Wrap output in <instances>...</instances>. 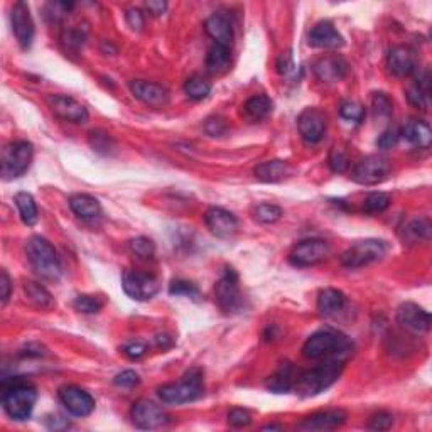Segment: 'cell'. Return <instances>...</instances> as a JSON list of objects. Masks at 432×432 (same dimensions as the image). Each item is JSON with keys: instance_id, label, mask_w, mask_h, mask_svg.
<instances>
[{"instance_id": "cell-10", "label": "cell", "mask_w": 432, "mask_h": 432, "mask_svg": "<svg viewBox=\"0 0 432 432\" xmlns=\"http://www.w3.org/2000/svg\"><path fill=\"white\" fill-rule=\"evenodd\" d=\"M122 289L134 301H149L160 291V280L154 274L127 269L122 274Z\"/></svg>"}, {"instance_id": "cell-55", "label": "cell", "mask_w": 432, "mask_h": 432, "mask_svg": "<svg viewBox=\"0 0 432 432\" xmlns=\"http://www.w3.org/2000/svg\"><path fill=\"white\" fill-rule=\"evenodd\" d=\"M63 41H64V44L68 46V48L78 49V48H80V46L83 44V36H81V32H80V31L71 29V31L64 32Z\"/></svg>"}, {"instance_id": "cell-4", "label": "cell", "mask_w": 432, "mask_h": 432, "mask_svg": "<svg viewBox=\"0 0 432 432\" xmlns=\"http://www.w3.org/2000/svg\"><path fill=\"white\" fill-rule=\"evenodd\" d=\"M27 260L34 272L44 280H58L63 274L61 260H59L58 252L54 250L51 242L46 238L36 235L27 242L26 247Z\"/></svg>"}, {"instance_id": "cell-2", "label": "cell", "mask_w": 432, "mask_h": 432, "mask_svg": "<svg viewBox=\"0 0 432 432\" xmlns=\"http://www.w3.org/2000/svg\"><path fill=\"white\" fill-rule=\"evenodd\" d=\"M38 402V390L21 379L2 381V407L12 421L22 422L31 417Z\"/></svg>"}, {"instance_id": "cell-24", "label": "cell", "mask_w": 432, "mask_h": 432, "mask_svg": "<svg viewBox=\"0 0 432 432\" xmlns=\"http://www.w3.org/2000/svg\"><path fill=\"white\" fill-rule=\"evenodd\" d=\"M205 31L211 39L215 41V44L228 46L233 41V24L232 19L223 12H215L206 19L205 22Z\"/></svg>"}, {"instance_id": "cell-19", "label": "cell", "mask_w": 432, "mask_h": 432, "mask_svg": "<svg viewBox=\"0 0 432 432\" xmlns=\"http://www.w3.org/2000/svg\"><path fill=\"white\" fill-rule=\"evenodd\" d=\"M346 422V412L341 408H329V411H319L306 417L297 426L299 431L314 432V431H334Z\"/></svg>"}, {"instance_id": "cell-18", "label": "cell", "mask_w": 432, "mask_h": 432, "mask_svg": "<svg viewBox=\"0 0 432 432\" xmlns=\"http://www.w3.org/2000/svg\"><path fill=\"white\" fill-rule=\"evenodd\" d=\"M130 91L139 102L154 108H163L169 103L171 93L165 86L159 83L145 81V80H134L130 83Z\"/></svg>"}, {"instance_id": "cell-45", "label": "cell", "mask_w": 432, "mask_h": 432, "mask_svg": "<svg viewBox=\"0 0 432 432\" xmlns=\"http://www.w3.org/2000/svg\"><path fill=\"white\" fill-rule=\"evenodd\" d=\"M394 424V416L389 412H379L375 416L370 417L369 421V429L370 431H389Z\"/></svg>"}, {"instance_id": "cell-13", "label": "cell", "mask_w": 432, "mask_h": 432, "mask_svg": "<svg viewBox=\"0 0 432 432\" xmlns=\"http://www.w3.org/2000/svg\"><path fill=\"white\" fill-rule=\"evenodd\" d=\"M297 127L302 140L307 144H318L324 137L326 128H328V117L321 108H306L299 115Z\"/></svg>"}, {"instance_id": "cell-27", "label": "cell", "mask_w": 432, "mask_h": 432, "mask_svg": "<svg viewBox=\"0 0 432 432\" xmlns=\"http://www.w3.org/2000/svg\"><path fill=\"white\" fill-rule=\"evenodd\" d=\"M70 208L78 218L86 220V222L98 218L102 215L100 201L90 195H73L70 197Z\"/></svg>"}, {"instance_id": "cell-33", "label": "cell", "mask_w": 432, "mask_h": 432, "mask_svg": "<svg viewBox=\"0 0 432 432\" xmlns=\"http://www.w3.org/2000/svg\"><path fill=\"white\" fill-rule=\"evenodd\" d=\"M230 61H232V56H230L228 46L213 44L210 48L208 56H206V70L211 75H222L230 68Z\"/></svg>"}, {"instance_id": "cell-58", "label": "cell", "mask_w": 432, "mask_h": 432, "mask_svg": "<svg viewBox=\"0 0 432 432\" xmlns=\"http://www.w3.org/2000/svg\"><path fill=\"white\" fill-rule=\"evenodd\" d=\"M155 344H158L159 348H169L173 344V339L169 338V336H165V334H159L158 338H155Z\"/></svg>"}, {"instance_id": "cell-51", "label": "cell", "mask_w": 432, "mask_h": 432, "mask_svg": "<svg viewBox=\"0 0 432 432\" xmlns=\"http://www.w3.org/2000/svg\"><path fill=\"white\" fill-rule=\"evenodd\" d=\"M125 19H127V24L132 27L134 31H142V27H144L145 24V19H144V14H142L140 9H128L127 14H125Z\"/></svg>"}, {"instance_id": "cell-56", "label": "cell", "mask_w": 432, "mask_h": 432, "mask_svg": "<svg viewBox=\"0 0 432 432\" xmlns=\"http://www.w3.org/2000/svg\"><path fill=\"white\" fill-rule=\"evenodd\" d=\"M145 9L149 11L153 16H163V14L168 11V4L163 2V0H149L145 2Z\"/></svg>"}, {"instance_id": "cell-38", "label": "cell", "mask_w": 432, "mask_h": 432, "mask_svg": "<svg viewBox=\"0 0 432 432\" xmlns=\"http://www.w3.org/2000/svg\"><path fill=\"white\" fill-rule=\"evenodd\" d=\"M105 301L98 296H90V294H80L73 301V307L76 311L83 312V314H96V312L102 311Z\"/></svg>"}, {"instance_id": "cell-59", "label": "cell", "mask_w": 432, "mask_h": 432, "mask_svg": "<svg viewBox=\"0 0 432 432\" xmlns=\"http://www.w3.org/2000/svg\"><path fill=\"white\" fill-rule=\"evenodd\" d=\"M282 429H284V427L279 426V424H269V426L262 427V431H282Z\"/></svg>"}, {"instance_id": "cell-49", "label": "cell", "mask_w": 432, "mask_h": 432, "mask_svg": "<svg viewBox=\"0 0 432 432\" xmlns=\"http://www.w3.org/2000/svg\"><path fill=\"white\" fill-rule=\"evenodd\" d=\"M398 140H401V135H398L397 128H387V130L376 139V147L381 150H389L397 145Z\"/></svg>"}, {"instance_id": "cell-47", "label": "cell", "mask_w": 432, "mask_h": 432, "mask_svg": "<svg viewBox=\"0 0 432 432\" xmlns=\"http://www.w3.org/2000/svg\"><path fill=\"white\" fill-rule=\"evenodd\" d=\"M113 384L120 389H134L140 384V376L134 370H123L113 379Z\"/></svg>"}, {"instance_id": "cell-16", "label": "cell", "mask_w": 432, "mask_h": 432, "mask_svg": "<svg viewBox=\"0 0 432 432\" xmlns=\"http://www.w3.org/2000/svg\"><path fill=\"white\" fill-rule=\"evenodd\" d=\"M59 401L71 416L75 417H88L95 411V398L76 385H66L58 392Z\"/></svg>"}, {"instance_id": "cell-6", "label": "cell", "mask_w": 432, "mask_h": 432, "mask_svg": "<svg viewBox=\"0 0 432 432\" xmlns=\"http://www.w3.org/2000/svg\"><path fill=\"white\" fill-rule=\"evenodd\" d=\"M387 252L389 247L384 240L369 238V240L353 243L341 255V264L346 269H360L369 264H374V262L381 260L387 255Z\"/></svg>"}, {"instance_id": "cell-36", "label": "cell", "mask_w": 432, "mask_h": 432, "mask_svg": "<svg viewBox=\"0 0 432 432\" xmlns=\"http://www.w3.org/2000/svg\"><path fill=\"white\" fill-rule=\"evenodd\" d=\"M185 93L192 102H200L211 93V83L200 75L187 78L185 83Z\"/></svg>"}, {"instance_id": "cell-28", "label": "cell", "mask_w": 432, "mask_h": 432, "mask_svg": "<svg viewBox=\"0 0 432 432\" xmlns=\"http://www.w3.org/2000/svg\"><path fill=\"white\" fill-rule=\"evenodd\" d=\"M254 174L262 182H279L291 174V168H289L286 160L274 159L257 165L254 169Z\"/></svg>"}, {"instance_id": "cell-50", "label": "cell", "mask_w": 432, "mask_h": 432, "mask_svg": "<svg viewBox=\"0 0 432 432\" xmlns=\"http://www.w3.org/2000/svg\"><path fill=\"white\" fill-rule=\"evenodd\" d=\"M147 350H149V346L142 341H130L122 348L123 355H125L127 358H130V360H140L142 356H145Z\"/></svg>"}, {"instance_id": "cell-8", "label": "cell", "mask_w": 432, "mask_h": 432, "mask_svg": "<svg viewBox=\"0 0 432 432\" xmlns=\"http://www.w3.org/2000/svg\"><path fill=\"white\" fill-rule=\"evenodd\" d=\"M215 301L225 314H235L243 309V296L238 286V275L232 267L225 269L215 286Z\"/></svg>"}, {"instance_id": "cell-25", "label": "cell", "mask_w": 432, "mask_h": 432, "mask_svg": "<svg viewBox=\"0 0 432 432\" xmlns=\"http://www.w3.org/2000/svg\"><path fill=\"white\" fill-rule=\"evenodd\" d=\"M398 135L401 139L407 142L408 145L416 147V149H429L432 142L431 127L422 120H408L398 128Z\"/></svg>"}, {"instance_id": "cell-14", "label": "cell", "mask_w": 432, "mask_h": 432, "mask_svg": "<svg viewBox=\"0 0 432 432\" xmlns=\"http://www.w3.org/2000/svg\"><path fill=\"white\" fill-rule=\"evenodd\" d=\"M130 419L139 429H159L169 422V416L158 403L145 401H137L130 408Z\"/></svg>"}, {"instance_id": "cell-32", "label": "cell", "mask_w": 432, "mask_h": 432, "mask_svg": "<svg viewBox=\"0 0 432 432\" xmlns=\"http://www.w3.org/2000/svg\"><path fill=\"white\" fill-rule=\"evenodd\" d=\"M431 222L427 218H416L402 230V240L407 245H416L419 242H427L431 238Z\"/></svg>"}, {"instance_id": "cell-31", "label": "cell", "mask_w": 432, "mask_h": 432, "mask_svg": "<svg viewBox=\"0 0 432 432\" xmlns=\"http://www.w3.org/2000/svg\"><path fill=\"white\" fill-rule=\"evenodd\" d=\"M346 304V297L338 289H324L318 296V311L323 316H334Z\"/></svg>"}, {"instance_id": "cell-12", "label": "cell", "mask_w": 432, "mask_h": 432, "mask_svg": "<svg viewBox=\"0 0 432 432\" xmlns=\"http://www.w3.org/2000/svg\"><path fill=\"white\" fill-rule=\"evenodd\" d=\"M46 103L51 108V112L56 115L58 118H61L64 122L70 123H86L88 122V110L83 103L78 102L76 98H73L70 95H48L46 96Z\"/></svg>"}, {"instance_id": "cell-29", "label": "cell", "mask_w": 432, "mask_h": 432, "mask_svg": "<svg viewBox=\"0 0 432 432\" xmlns=\"http://www.w3.org/2000/svg\"><path fill=\"white\" fill-rule=\"evenodd\" d=\"M296 379V370H294L291 363H282L279 366V370L272 376H269L267 389L274 394H287L294 390Z\"/></svg>"}, {"instance_id": "cell-46", "label": "cell", "mask_w": 432, "mask_h": 432, "mask_svg": "<svg viewBox=\"0 0 432 432\" xmlns=\"http://www.w3.org/2000/svg\"><path fill=\"white\" fill-rule=\"evenodd\" d=\"M252 422V416L247 408H232L228 413V424L232 427H247L250 426Z\"/></svg>"}, {"instance_id": "cell-22", "label": "cell", "mask_w": 432, "mask_h": 432, "mask_svg": "<svg viewBox=\"0 0 432 432\" xmlns=\"http://www.w3.org/2000/svg\"><path fill=\"white\" fill-rule=\"evenodd\" d=\"M312 71L323 83H336L341 81L348 73V63L338 54H329V56L319 58L312 66Z\"/></svg>"}, {"instance_id": "cell-52", "label": "cell", "mask_w": 432, "mask_h": 432, "mask_svg": "<svg viewBox=\"0 0 432 432\" xmlns=\"http://www.w3.org/2000/svg\"><path fill=\"white\" fill-rule=\"evenodd\" d=\"M90 142H91V147H93L95 150H98V153L103 149H105V153H108L110 142H112V139H110L108 134H102V132H91Z\"/></svg>"}, {"instance_id": "cell-3", "label": "cell", "mask_w": 432, "mask_h": 432, "mask_svg": "<svg viewBox=\"0 0 432 432\" xmlns=\"http://www.w3.org/2000/svg\"><path fill=\"white\" fill-rule=\"evenodd\" d=\"M205 394V380L203 371L200 369L187 370L181 380L173 381V384H165L158 389L159 398L164 403H171V406H181V403L195 402L197 398L203 397Z\"/></svg>"}, {"instance_id": "cell-1", "label": "cell", "mask_w": 432, "mask_h": 432, "mask_svg": "<svg viewBox=\"0 0 432 432\" xmlns=\"http://www.w3.org/2000/svg\"><path fill=\"white\" fill-rule=\"evenodd\" d=\"M350 356L351 353H338V355L324 358V361L316 369L302 371V374L297 375L294 390H297V394H301L302 397H314V395L324 392L339 379L344 369V363L348 361Z\"/></svg>"}, {"instance_id": "cell-40", "label": "cell", "mask_w": 432, "mask_h": 432, "mask_svg": "<svg viewBox=\"0 0 432 432\" xmlns=\"http://www.w3.org/2000/svg\"><path fill=\"white\" fill-rule=\"evenodd\" d=\"M128 245H130L132 254L139 257V259L149 260L155 255V243L147 237H137L134 240H130Z\"/></svg>"}, {"instance_id": "cell-34", "label": "cell", "mask_w": 432, "mask_h": 432, "mask_svg": "<svg viewBox=\"0 0 432 432\" xmlns=\"http://www.w3.org/2000/svg\"><path fill=\"white\" fill-rule=\"evenodd\" d=\"M24 294H26L27 301H29L32 306L39 307V309H46V311L53 309L54 304H56L51 296V292H49L46 287L41 286V284L32 282V280L24 284Z\"/></svg>"}, {"instance_id": "cell-35", "label": "cell", "mask_w": 432, "mask_h": 432, "mask_svg": "<svg viewBox=\"0 0 432 432\" xmlns=\"http://www.w3.org/2000/svg\"><path fill=\"white\" fill-rule=\"evenodd\" d=\"M14 201H16L17 210H19L22 223L27 225V227H34L39 220V211H38V205H36L32 195H29V192H26V191H21V192H17L16 197H14Z\"/></svg>"}, {"instance_id": "cell-57", "label": "cell", "mask_w": 432, "mask_h": 432, "mask_svg": "<svg viewBox=\"0 0 432 432\" xmlns=\"http://www.w3.org/2000/svg\"><path fill=\"white\" fill-rule=\"evenodd\" d=\"M0 286H2V304L6 306L9 297H11V277H9L6 270H2V279H0Z\"/></svg>"}, {"instance_id": "cell-42", "label": "cell", "mask_w": 432, "mask_h": 432, "mask_svg": "<svg viewBox=\"0 0 432 432\" xmlns=\"http://www.w3.org/2000/svg\"><path fill=\"white\" fill-rule=\"evenodd\" d=\"M328 164L331 168V171L341 174L350 168V159H348V154L344 153L341 147H333V150L329 153V159Z\"/></svg>"}, {"instance_id": "cell-39", "label": "cell", "mask_w": 432, "mask_h": 432, "mask_svg": "<svg viewBox=\"0 0 432 432\" xmlns=\"http://www.w3.org/2000/svg\"><path fill=\"white\" fill-rule=\"evenodd\" d=\"M365 108L361 107L360 103L351 102V100H346L339 105V117L346 122H353V123H361L365 120Z\"/></svg>"}, {"instance_id": "cell-9", "label": "cell", "mask_w": 432, "mask_h": 432, "mask_svg": "<svg viewBox=\"0 0 432 432\" xmlns=\"http://www.w3.org/2000/svg\"><path fill=\"white\" fill-rule=\"evenodd\" d=\"M34 147L27 140H17L6 145L2 153V176L6 181L24 174L32 163Z\"/></svg>"}, {"instance_id": "cell-23", "label": "cell", "mask_w": 432, "mask_h": 432, "mask_svg": "<svg viewBox=\"0 0 432 432\" xmlns=\"http://www.w3.org/2000/svg\"><path fill=\"white\" fill-rule=\"evenodd\" d=\"M309 44L319 49H338L344 44V39L333 22L321 21L309 32Z\"/></svg>"}, {"instance_id": "cell-43", "label": "cell", "mask_w": 432, "mask_h": 432, "mask_svg": "<svg viewBox=\"0 0 432 432\" xmlns=\"http://www.w3.org/2000/svg\"><path fill=\"white\" fill-rule=\"evenodd\" d=\"M371 107H374V112L379 117H390L392 115V100L385 93H374Z\"/></svg>"}, {"instance_id": "cell-11", "label": "cell", "mask_w": 432, "mask_h": 432, "mask_svg": "<svg viewBox=\"0 0 432 432\" xmlns=\"http://www.w3.org/2000/svg\"><path fill=\"white\" fill-rule=\"evenodd\" d=\"M329 255L328 242L321 238H307L299 242L289 254V262L296 267H312L323 262Z\"/></svg>"}, {"instance_id": "cell-54", "label": "cell", "mask_w": 432, "mask_h": 432, "mask_svg": "<svg viewBox=\"0 0 432 432\" xmlns=\"http://www.w3.org/2000/svg\"><path fill=\"white\" fill-rule=\"evenodd\" d=\"M205 130L208 132L210 135H223L225 130H227V125H225V120L222 118H210L208 122H206Z\"/></svg>"}, {"instance_id": "cell-26", "label": "cell", "mask_w": 432, "mask_h": 432, "mask_svg": "<svg viewBox=\"0 0 432 432\" xmlns=\"http://www.w3.org/2000/svg\"><path fill=\"white\" fill-rule=\"evenodd\" d=\"M429 90H431V76L429 71L424 70L416 76V81H413L406 91L408 103H411L412 107L424 110L426 112V110L429 108Z\"/></svg>"}, {"instance_id": "cell-17", "label": "cell", "mask_w": 432, "mask_h": 432, "mask_svg": "<svg viewBox=\"0 0 432 432\" xmlns=\"http://www.w3.org/2000/svg\"><path fill=\"white\" fill-rule=\"evenodd\" d=\"M12 32L22 49L31 48L34 39V21H32L29 6L26 2H16L11 12Z\"/></svg>"}, {"instance_id": "cell-7", "label": "cell", "mask_w": 432, "mask_h": 432, "mask_svg": "<svg viewBox=\"0 0 432 432\" xmlns=\"http://www.w3.org/2000/svg\"><path fill=\"white\" fill-rule=\"evenodd\" d=\"M392 171V163L381 154L363 158L351 171V179L361 186H376L384 182Z\"/></svg>"}, {"instance_id": "cell-5", "label": "cell", "mask_w": 432, "mask_h": 432, "mask_svg": "<svg viewBox=\"0 0 432 432\" xmlns=\"http://www.w3.org/2000/svg\"><path fill=\"white\" fill-rule=\"evenodd\" d=\"M338 353H353V344L344 334L333 329L316 331L302 346V355L307 360H323Z\"/></svg>"}, {"instance_id": "cell-53", "label": "cell", "mask_w": 432, "mask_h": 432, "mask_svg": "<svg viewBox=\"0 0 432 432\" xmlns=\"http://www.w3.org/2000/svg\"><path fill=\"white\" fill-rule=\"evenodd\" d=\"M294 68H296V64H294L292 54L291 53H284L280 54L277 59V71L280 75H291L294 71Z\"/></svg>"}, {"instance_id": "cell-21", "label": "cell", "mask_w": 432, "mask_h": 432, "mask_svg": "<svg viewBox=\"0 0 432 432\" xmlns=\"http://www.w3.org/2000/svg\"><path fill=\"white\" fill-rule=\"evenodd\" d=\"M387 68L394 76H411L417 71L416 53L408 46H394L387 54Z\"/></svg>"}, {"instance_id": "cell-15", "label": "cell", "mask_w": 432, "mask_h": 432, "mask_svg": "<svg viewBox=\"0 0 432 432\" xmlns=\"http://www.w3.org/2000/svg\"><path fill=\"white\" fill-rule=\"evenodd\" d=\"M397 321L407 333L413 336H422L431 328V316L424 307L416 302H403L397 309Z\"/></svg>"}, {"instance_id": "cell-30", "label": "cell", "mask_w": 432, "mask_h": 432, "mask_svg": "<svg viewBox=\"0 0 432 432\" xmlns=\"http://www.w3.org/2000/svg\"><path fill=\"white\" fill-rule=\"evenodd\" d=\"M272 100L267 95H255L250 96L243 105V113L248 120L252 122H260L264 118H267L270 112H272Z\"/></svg>"}, {"instance_id": "cell-37", "label": "cell", "mask_w": 432, "mask_h": 432, "mask_svg": "<svg viewBox=\"0 0 432 432\" xmlns=\"http://www.w3.org/2000/svg\"><path fill=\"white\" fill-rule=\"evenodd\" d=\"M389 206H390V196L387 192H381V191L370 192V195L365 197V201H363V211L369 215L384 213Z\"/></svg>"}, {"instance_id": "cell-44", "label": "cell", "mask_w": 432, "mask_h": 432, "mask_svg": "<svg viewBox=\"0 0 432 432\" xmlns=\"http://www.w3.org/2000/svg\"><path fill=\"white\" fill-rule=\"evenodd\" d=\"M169 294L171 296H185V297H197V289L195 284L187 282V280H173L169 286Z\"/></svg>"}, {"instance_id": "cell-20", "label": "cell", "mask_w": 432, "mask_h": 432, "mask_svg": "<svg viewBox=\"0 0 432 432\" xmlns=\"http://www.w3.org/2000/svg\"><path fill=\"white\" fill-rule=\"evenodd\" d=\"M205 223L211 235L216 238H230L237 233L238 222L235 215L223 208H210L205 215Z\"/></svg>"}, {"instance_id": "cell-48", "label": "cell", "mask_w": 432, "mask_h": 432, "mask_svg": "<svg viewBox=\"0 0 432 432\" xmlns=\"http://www.w3.org/2000/svg\"><path fill=\"white\" fill-rule=\"evenodd\" d=\"M73 7V4H66V2H51L46 6V16L49 17L53 22L61 21L64 16H66L68 12H70V9Z\"/></svg>"}, {"instance_id": "cell-41", "label": "cell", "mask_w": 432, "mask_h": 432, "mask_svg": "<svg viewBox=\"0 0 432 432\" xmlns=\"http://www.w3.org/2000/svg\"><path fill=\"white\" fill-rule=\"evenodd\" d=\"M280 216H282V208L277 205H270V203H262L257 206L255 210V218L257 222L264 223V225H270L279 222Z\"/></svg>"}]
</instances>
